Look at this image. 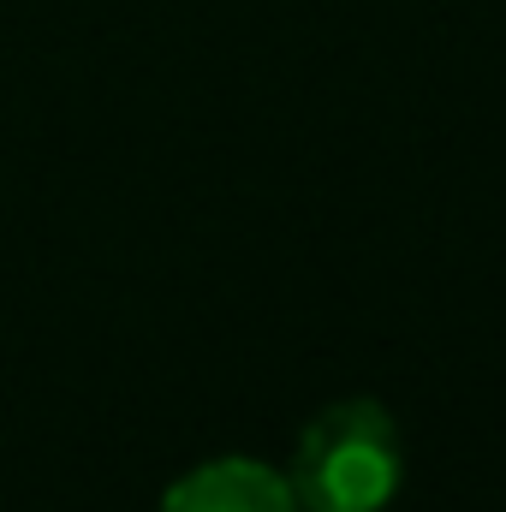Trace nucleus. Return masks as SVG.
Returning <instances> with one entry per match:
<instances>
[{
    "instance_id": "1",
    "label": "nucleus",
    "mask_w": 506,
    "mask_h": 512,
    "mask_svg": "<svg viewBox=\"0 0 506 512\" xmlns=\"http://www.w3.org/2000/svg\"><path fill=\"white\" fill-rule=\"evenodd\" d=\"M405 447L393 411L376 399H334L316 411L292 447V495L298 512H381L399 495Z\"/></svg>"
},
{
    "instance_id": "2",
    "label": "nucleus",
    "mask_w": 506,
    "mask_h": 512,
    "mask_svg": "<svg viewBox=\"0 0 506 512\" xmlns=\"http://www.w3.org/2000/svg\"><path fill=\"white\" fill-rule=\"evenodd\" d=\"M161 512H298V495L262 459H209L161 495Z\"/></svg>"
}]
</instances>
